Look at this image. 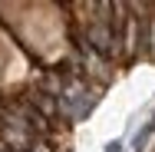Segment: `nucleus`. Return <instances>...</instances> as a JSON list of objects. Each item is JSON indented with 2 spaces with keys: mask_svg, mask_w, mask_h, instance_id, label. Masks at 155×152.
<instances>
[{
  "mask_svg": "<svg viewBox=\"0 0 155 152\" xmlns=\"http://www.w3.org/2000/svg\"><path fill=\"white\" fill-rule=\"evenodd\" d=\"M122 149V142H109V146H106V152H119Z\"/></svg>",
  "mask_w": 155,
  "mask_h": 152,
  "instance_id": "f257e3e1",
  "label": "nucleus"
}]
</instances>
